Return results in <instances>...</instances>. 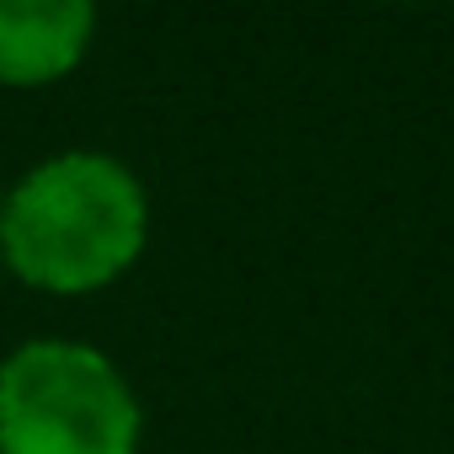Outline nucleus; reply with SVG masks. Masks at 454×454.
Returning a JSON list of instances; mask_svg holds the SVG:
<instances>
[{
    "label": "nucleus",
    "mask_w": 454,
    "mask_h": 454,
    "mask_svg": "<svg viewBox=\"0 0 454 454\" xmlns=\"http://www.w3.org/2000/svg\"><path fill=\"white\" fill-rule=\"evenodd\" d=\"M150 236L139 176L102 150L38 160L0 203V262L49 294H91L123 278Z\"/></svg>",
    "instance_id": "obj_1"
},
{
    "label": "nucleus",
    "mask_w": 454,
    "mask_h": 454,
    "mask_svg": "<svg viewBox=\"0 0 454 454\" xmlns=\"http://www.w3.org/2000/svg\"><path fill=\"white\" fill-rule=\"evenodd\" d=\"M145 411L107 353L33 337L0 358V454H139Z\"/></svg>",
    "instance_id": "obj_2"
},
{
    "label": "nucleus",
    "mask_w": 454,
    "mask_h": 454,
    "mask_svg": "<svg viewBox=\"0 0 454 454\" xmlns=\"http://www.w3.org/2000/svg\"><path fill=\"white\" fill-rule=\"evenodd\" d=\"M97 33L86 0H0V81L49 86L70 75Z\"/></svg>",
    "instance_id": "obj_3"
}]
</instances>
